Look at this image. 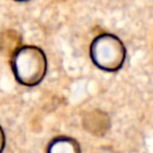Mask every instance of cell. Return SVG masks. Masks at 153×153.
Segmentation results:
<instances>
[{"label":"cell","instance_id":"cell-4","mask_svg":"<svg viewBox=\"0 0 153 153\" xmlns=\"http://www.w3.org/2000/svg\"><path fill=\"white\" fill-rule=\"evenodd\" d=\"M47 153H81V147L74 137L62 135L54 137L49 142Z\"/></svg>","mask_w":153,"mask_h":153},{"label":"cell","instance_id":"cell-5","mask_svg":"<svg viewBox=\"0 0 153 153\" xmlns=\"http://www.w3.org/2000/svg\"><path fill=\"white\" fill-rule=\"evenodd\" d=\"M20 37L16 31H5L0 36V51L4 54H12L22 45Z\"/></svg>","mask_w":153,"mask_h":153},{"label":"cell","instance_id":"cell-2","mask_svg":"<svg viewBox=\"0 0 153 153\" xmlns=\"http://www.w3.org/2000/svg\"><path fill=\"white\" fill-rule=\"evenodd\" d=\"M90 57L97 68L115 73L123 67L127 50L123 42L116 35L103 32L96 36L91 42Z\"/></svg>","mask_w":153,"mask_h":153},{"label":"cell","instance_id":"cell-1","mask_svg":"<svg viewBox=\"0 0 153 153\" xmlns=\"http://www.w3.org/2000/svg\"><path fill=\"white\" fill-rule=\"evenodd\" d=\"M11 65L17 82L26 87L38 85L48 69L47 56L36 45H20L12 54Z\"/></svg>","mask_w":153,"mask_h":153},{"label":"cell","instance_id":"cell-6","mask_svg":"<svg viewBox=\"0 0 153 153\" xmlns=\"http://www.w3.org/2000/svg\"><path fill=\"white\" fill-rule=\"evenodd\" d=\"M5 145H6V136H5V133H4L2 127L0 126V153L4 152Z\"/></svg>","mask_w":153,"mask_h":153},{"label":"cell","instance_id":"cell-7","mask_svg":"<svg viewBox=\"0 0 153 153\" xmlns=\"http://www.w3.org/2000/svg\"><path fill=\"white\" fill-rule=\"evenodd\" d=\"M14 1H18V2H24V1H29V0H14Z\"/></svg>","mask_w":153,"mask_h":153},{"label":"cell","instance_id":"cell-3","mask_svg":"<svg viewBox=\"0 0 153 153\" xmlns=\"http://www.w3.org/2000/svg\"><path fill=\"white\" fill-rule=\"evenodd\" d=\"M81 122L84 129L96 136H104L111 126L109 115L98 109L85 112Z\"/></svg>","mask_w":153,"mask_h":153}]
</instances>
